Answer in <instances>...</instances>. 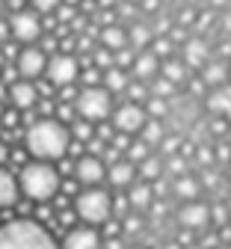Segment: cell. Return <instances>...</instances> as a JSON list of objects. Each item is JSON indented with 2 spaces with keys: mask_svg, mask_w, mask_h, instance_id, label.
<instances>
[{
  "mask_svg": "<svg viewBox=\"0 0 231 249\" xmlns=\"http://www.w3.org/2000/svg\"><path fill=\"white\" fill-rule=\"evenodd\" d=\"M24 145L39 163H48V160H59L62 154L69 151L71 134H69V128H65L59 119H36L27 128Z\"/></svg>",
  "mask_w": 231,
  "mask_h": 249,
  "instance_id": "obj_1",
  "label": "cell"
},
{
  "mask_svg": "<svg viewBox=\"0 0 231 249\" xmlns=\"http://www.w3.org/2000/svg\"><path fill=\"white\" fill-rule=\"evenodd\" d=\"M0 249H59L48 229L36 220H15L0 226Z\"/></svg>",
  "mask_w": 231,
  "mask_h": 249,
  "instance_id": "obj_2",
  "label": "cell"
},
{
  "mask_svg": "<svg viewBox=\"0 0 231 249\" xmlns=\"http://www.w3.org/2000/svg\"><path fill=\"white\" fill-rule=\"evenodd\" d=\"M18 187H21V193L33 202H48L59 193V172L51 166V163H27L18 175Z\"/></svg>",
  "mask_w": 231,
  "mask_h": 249,
  "instance_id": "obj_3",
  "label": "cell"
},
{
  "mask_svg": "<svg viewBox=\"0 0 231 249\" xmlns=\"http://www.w3.org/2000/svg\"><path fill=\"white\" fill-rule=\"evenodd\" d=\"M74 213L86 226H107L113 216V196L107 190H98V187H86V190L74 199Z\"/></svg>",
  "mask_w": 231,
  "mask_h": 249,
  "instance_id": "obj_4",
  "label": "cell"
},
{
  "mask_svg": "<svg viewBox=\"0 0 231 249\" xmlns=\"http://www.w3.org/2000/svg\"><path fill=\"white\" fill-rule=\"evenodd\" d=\"M74 110H77V119H86V122H98L101 124L104 119H113V95L104 89V86H86L77 92V101H74Z\"/></svg>",
  "mask_w": 231,
  "mask_h": 249,
  "instance_id": "obj_5",
  "label": "cell"
},
{
  "mask_svg": "<svg viewBox=\"0 0 231 249\" xmlns=\"http://www.w3.org/2000/svg\"><path fill=\"white\" fill-rule=\"evenodd\" d=\"M9 30H12V39L24 42L27 48L36 45V39L45 33V21L39 12H30V9H21L9 18Z\"/></svg>",
  "mask_w": 231,
  "mask_h": 249,
  "instance_id": "obj_6",
  "label": "cell"
},
{
  "mask_svg": "<svg viewBox=\"0 0 231 249\" xmlns=\"http://www.w3.org/2000/svg\"><path fill=\"white\" fill-rule=\"evenodd\" d=\"M113 128H116V134H124V137H130V134H142V128L148 124V113H145V107L142 104H122V107H116V113H113Z\"/></svg>",
  "mask_w": 231,
  "mask_h": 249,
  "instance_id": "obj_7",
  "label": "cell"
},
{
  "mask_svg": "<svg viewBox=\"0 0 231 249\" xmlns=\"http://www.w3.org/2000/svg\"><path fill=\"white\" fill-rule=\"evenodd\" d=\"M77 74H80V66H77V59L71 53H56V56H51L48 71H45L48 83L51 86H62V89L71 86L77 80Z\"/></svg>",
  "mask_w": 231,
  "mask_h": 249,
  "instance_id": "obj_8",
  "label": "cell"
},
{
  "mask_svg": "<svg viewBox=\"0 0 231 249\" xmlns=\"http://www.w3.org/2000/svg\"><path fill=\"white\" fill-rule=\"evenodd\" d=\"M48 53L42 51V48H24L18 56H15V69H18V74H21V80H39L45 71H48Z\"/></svg>",
  "mask_w": 231,
  "mask_h": 249,
  "instance_id": "obj_9",
  "label": "cell"
},
{
  "mask_svg": "<svg viewBox=\"0 0 231 249\" xmlns=\"http://www.w3.org/2000/svg\"><path fill=\"white\" fill-rule=\"evenodd\" d=\"M74 181H80V184H86V187H95V184H101L104 178H107V166H104V160L101 158H95V154H86V158H80L77 163H74Z\"/></svg>",
  "mask_w": 231,
  "mask_h": 249,
  "instance_id": "obj_10",
  "label": "cell"
},
{
  "mask_svg": "<svg viewBox=\"0 0 231 249\" xmlns=\"http://www.w3.org/2000/svg\"><path fill=\"white\" fill-rule=\"evenodd\" d=\"M178 223H181L187 231L205 229V226L211 223V205H205V202H187V205H181Z\"/></svg>",
  "mask_w": 231,
  "mask_h": 249,
  "instance_id": "obj_11",
  "label": "cell"
},
{
  "mask_svg": "<svg viewBox=\"0 0 231 249\" xmlns=\"http://www.w3.org/2000/svg\"><path fill=\"white\" fill-rule=\"evenodd\" d=\"M160 69H163V59L157 56V53H151V51H140L137 53V59H134V77L140 80V83H154L157 77H160Z\"/></svg>",
  "mask_w": 231,
  "mask_h": 249,
  "instance_id": "obj_12",
  "label": "cell"
},
{
  "mask_svg": "<svg viewBox=\"0 0 231 249\" xmlns=\"http://www.w3.org/2000/svg\"><path fill=\"white\" fill-rule=\"evenodd\" d=\"M62 249H101V237L92 226H74L65 231Z\"/></svg>",
  "mask_w": 231,
  "mask_h": 249,
  "instance_id": "obj_13",
  "label": "cell"
},
{
  "mask_svg": "<svg viewBox=\"0 0 231 249\" xmlns=\"http://www.w3.org/2000/svg\"><path fill=\"white\" fill-rule=\"evenodd\" d=\"M184 66L187 69H205L208 62H211V48H208V42L205 39H187L184 42Z\"/></svg>",
  "mask_w": 231,
  "mask_h": 249,
  "instance_id": "obj_14",
  "label": "cell"
},
{
  "mask_svg": "<svg viewBox=\"0 0 231 249\" xmlns=\"http://www.w3.org/2000/svg\"><path fill=\"white\" fill-rule=\"evenodd\" d=\"M9 98L18 110H33L36 107V101L42 98V92L36 89V83H30V80H18L15 86H9Z\"/></svg>",
  "mask_w": 231,
  "mask_h": 249,
  "instance_id": "obj_15",
  "label": "cell"
},
{
  "mask_svg": "<svg viewBox=\"0 0 231 249\" xmlns=\"http://www.w3.org/2000/svg\"><path fill=\"white\" fill-rule=\"evenodd\" d=\"M205 104H208V110H211L213 116H219V119H225V122L231 124V83H225V86H219V89H211Z\"/></svg>",
  "mask_w": 231,
  "mask_h": 249,
  "instance_id": "obj_16",
  "label": "cell"
},
{
  "mask_svg": "<svg viewBox=\"0 0 231 249\" xmlns=\"http://www.w3.org/2000/svg\"><path fill=\"white\" fill-rule=\"evenodd\" d=\"M137 172H140V169H137L134 163L122 158L119 163H113V166L107 169V181L116 187V190H122V187H134V184H137Z\"/></svg>",
  "mask_w": 231,
  "mask_h": 249,
  "instance_id": "obj_17",
  "label": "cell"
},
{
  "mask_svg": "<svg viewBox=\"0 0 231 249\" xmlns=\"http://www.w3.org/2000/svg\"><path fill=\"white\" fill-rule=\"evenodd\" d=\"M98 45H101V48H107V51H113V53L124 51V48L130 45V42H127V30H124V27H119V24L98 30Z\"/></svg>",
  "mask_w": 231,
  "mask_h": 249,
  "instance_id": "obj_18",
  "label": "cell"
},
{
  "mask_svg": "<svg viewBox=\"0 0 231 249\" xmlns=\"http://www.w3.org/2000/svg\"><path fill=\"white\" fill-rule=\"evenodd\" d=\"M228 77H231V66H228V62H222V59H211L208 66L202 69V80H205L208 89H219V86H225Z\"/></svg>",
  "mask_w": 231,
  "mask_h": 249,
  "instance_id": "obj_19",
  "label": "cell"
},
{
  "mask_svg": "<svg viewBox=\"0 0 231 249\" xmlns=\"http://www.w3.org/2000/svg\"><path fill=\"white\" fill-rule=\"evenodd\" d=\"M127 202L134 211H148L154 208V187L148 181H137L134 187H130V193H127Z\"/></svg>",
  "mask_w": 231,
  "mask_h": 249,
  "instance_id": "obj_20",
  "label": "cell"
},
{
  "mask_svg": "<svg viewBox=\"0 0 231 249\" xmlns=\"http://www.w3.org/2000/svg\"><path fill=\"white\" fill-rule=\"evenodd\" d=\"M127 42H130V48H134L137 53L140 51H148L151 42H154V30L145 21H134V24H130V30H127Z\"/></svg>",
  "mask_w": 231,
  "mask_h": 249,
  "instance_id": "obj_21",
  "label": "cell"
},
{
  "mask_svg": "<svg viewBox=\"0 0 231 249\" xmlns=\"http://www.w3.org/2000/svg\"><path fill=\"white\" fill-rule=\"evenodd\" d=\"M199 190H202V184L199 178H193V175H184V178H175L172 181V193L187 205V202H199Z\"/></svg>",
  "mask_w": 231,
  "mask_h": 249,
  "instance_id": "obj_22",
  "label": "cell"
},
{
  "mask_svg": "<svg viewBox=\"0 0 231 249\" xmlns=\"http://www.w3.org/2000/svg\"><path fill=\"white\" fill-rule=\"evenodd\" d=\"M21 196V187L18 181L6 172V169H0V208H12Z\"/></svg>",
  "mask_w": 231,
  "mask_h": 249,
  "instance_id": "obj_23",
  "label": "cell"
},
{
  "mask_svg": "<svg viewBox=\"0 0 231 249\" xmlns=\"http://www.w3.org/2000/svg\"><path fill=\"white\" fill-rule=\"evenodd\" d=\"M101 86L110 92V95H116V92H127V86H130L127 71H124V69H110V71H104Z\"/></svg>",
  "mask_w": 231,
  "mask_h": 249,
  "instance_id": "obj_24",
  "label": "cell"
},
{
  "mask_svg": "<svg viewBox=\"0 0 231 249\" xmlns=\"http://www.w3.org/2000/svg\"><path fill=\"white\" fill-rule=\"evenodd\" d=\"M160 77H166L169 83H184L187 80V66H184V59H166L163 62V69H160Z\"/></svg>",
  "mask_w": 231,
  "mask_h": 249,
  "instance_id": "obj_25",
  "label": "cell"
},
{
  "mask_svg": "<svg viewBox=\"0 0 231 249\" xmlns=\"http://www.w3.org/2000/svg\"><path fill=\"white\" fill-rule=\"evenodd\" d=\"M148 148L151 145H163V140H166V131H163V122L160 119H148V124L142 128V137H140Z\"/></svg>",
  "mask_w": 231,
  "mask_h": 249,
  "instance_id": "obj_26",
  "label": "cell"
},
{
  "mask_svg": "<svg viewBox=\"0 0 231 249\" xmlns=\"http://www.w3.org/2000/svg\"><path fill=\"white\" fill-rule=\"evenodd\" d=\"M163 172H166V166H163V160L154 158V154H151L145 163H140V175H142V181H148V184H157Z\"/></svg>",
  "mask_w": 231,
  "mask_h": 249,
  "instance_id": "obj_27",
  "label": "cell"
},
{
  "mask_svg": "<svg viewBox=\"0 0 231 249\" xmlns=\"http://www.w3.org/2000/svg\"><path fill=\"white\" fill-rule=\"evenodd\" d=\"M92 66H95L98 71H110V69H116V53L98 45L95 53H92Z\"/></svg>",
  "mask_w": 231,
  "mask_h": 249,
  "instance_id": "obj_28",
  "label": "cell"
},
{
  "mask_svg": "<svg viewBox=\"0 0 231 249\" xmlns=\"http://www.w3.org/2000/svg\"><path fill=\"white\" fill-rule=\"evenodd\" d=\"M124 95L130 98V104H140V101H148V98H151V89H148V83L130 80V86H127V92H124Z\"/></svg>",
  "mask_w": 231,
  "mask_h": 249,
  "instance_id": "obj_29",
  "label": "cell"
},
{
  "mask_svg": "<svg viewBox=\"0 0 231 249\" xmlns=\"http://www.w3.org/2000/svg\"><path fill=\"white\" fill-rule=\"evenodd\" d=\"M172 48H175V42H172L169 36H157V39L151 42V48H148V51H151V53H157L163 62H166V59H172Z\"/></svg>",
  "mask_w": 231,
  "mask_h": 249,
  "instance_id": "obj_30",
  "label": "cell"
},
{
  "mask_svg": "<svg viewBox=\"0 0 231 249\" xmlns=\"http://www.w3.org/2000/svg\"><path fill=\"white\" fill-rule=\"evenodd\" d=\"M148 89H151V95H154V98H163V101H166V98H172V95H175V89H178V86H175V83H169L166 77H157Z\"/></svg>",
  "mask_w": 231,
  "mask_h": 249,
  "instance_id": "obj_31",
  "label": "cell"
},
{
  "mask_svg": "<svg viewBox=\"0 0 231 249\" xmlns=\"http://www.w3.org/2000/svg\"><path fill=\"white\" fill-rule=\"evenodd\" d=\"M145 113H148V119H163V116H166L169 113V104L166 101H163V98H148L145 101Z\"/></svg>",
  "mask_w": 231,
  "mask_h": 249,
  "instance_id": "obj_32",
  "label": "cell"
},
{
  "mask_svg": "<svg viewBox=\"0 0 231 249\" xmlns=\"http://www.w3.org/2000/svg\"><path fill=\"white\" fill-rule=\"evenodd\" d=\"M71 134H74L77 140H83V142H92V140H95V131H92V122H86V119H77V122L71 124Z\"/></svg>",
  "mask_w": 231,
  "mask_h": 249,
  "instance_id": "obj_33",
  "label": "cell"
},
{
  "mask_svg": "<svg viewBox=\"0 0 231 249\" xmlns=\"http://www.w3.org/2000/svg\"><path fill=\"white\" fill-rule=\"evenodd\" d=\"M166 169H169V175H175V178H184V175H187V158H184V154L166 158Z\"/></svg>",
  "mask_w": 231,
  "mask_h": 249,
  "instance_id": "obj_34",
  "label": "cell"
},
{
  "mask_svg": "<svg viewBox=\"0 0 231 249\" xmlns=\"http://www.w3.org/2000/svg\"><path fill=\"white\" fill-rule=\"evenodd\" d=\"M30 6H33V12L48 15V12H56L59 9V0H30Z\"/></svg>",
  "mask_w": 231,
  "mask_h": 249,
  "instance_id": "obj_35",
  "label": "cell"
},
{
  "mask_svg": "<svg viewBox=\"0 0 231 249\" xmlns=\"http://www.w3.org/2000/svg\"><path fill=\"white\" fill-rule=\"evenodd\" d=\"M160 148H163V154H166V158H175L178 148H181V137H166Z\"/></svg>",
  "mask_w": 231,
  "mask_h": 249,
  "instance_id": "obj_36",
  "label": "cell"
},
{
  "mask_svg": "<svg viewBox=\"0 0 231 249\" xmlns=\"http://www.w3.org/2000/svg\"><path fill=\"white\" fill-rule=\"evenodd\" d=\"M119 15H122V18H137V9H134V3H124V0H122Z\"/></svg>",
  "mask_w": 231,
  "mask_h": 249,
  "instance_id": "obj_37",
  "label": "cell"
},
{
  "mask_svg": "<svg viewBox=\"0 0 231 249\" xmlns=\"http://www.w3.org/2000/svg\"><path fill=\"white\" fill-rule=\"evenodd\" d=\"M6 36H12V30H9V21H3V18H0V42H3Z\"/></svg>",
  "mask_w": 231,
  "mask_h": 249,
  "instance_id": "obj_38",
  "label": "cell"
},
{
  "mask_svg": "<svg viewBox=\"0 0 231 249\" xmlns=\"http://www.w3.org/2000/svg\"><path fill=\"white\" fill-rule=\"evenodd\" d=\"M6 160H9V145H6V142H0V166H3Z\"/></svg>",
  "mask_w": 231,
  "mask_h": 249,
  "instance_id": "obj_39",
  "label": "cell"
},
{
  "mask_svg": "<svg viewBox=\"0 0 231 249\" xmlns=\"http://www.w3.org/2000/svg\"><path fill=\"white\" fill-rule=\"evenodd\" d=\"M142 6H145L148 12H154V9H157V0H142Z\"/></svg>",
  "mask_w": 231,
  "mask_h": 249,
  "instance_id": "obj_40",
  "label": "cell"
},
{
  "mask_svg": "<svg viewBox=\"0 0 231 249\" xmlns=\"http://www.w3.org/2000/svg\"><path fill=\"white\" fill-rule=\"evenodd\" d=\"M163 249H184V246H181V243L175 240V243H166V246H163Z\"/></svg>",
  "mask_w": 231,
  "mask_h": 249,
  "instance_id": "obj_41",
  "label": "cell"
},
{
  "mask_svg": "<svg viewBox=\"0 0 231 249\" xmlns=\"http://www.w3.org/2000/svg\"><path fill=\"white\" fill-rule=\"evenodd\" d=\"M62 3H65V6H77V3H80V0H62Z\"/></svg>",
  "mask_w": 231,
  "mask_h": 249,
  "instance_id": "obj_42",
  "label": "cell"
},
{
  "mask_svg": "<svg viewBox=\"0 0 231 249\" xmlns=\"http://www.w3.org/2000/svg\"><path fill=\"white\" fill-rule=\"evenodd\" d=\"M211 3H213V6H225V0H211Z\"/></svg>",
  "mask_w": 231,
  "mask_h": 249,
  "instance_id": "obj_43",
  "label": "cell"
},
{
  "mask_svg": "<svg viewBox=\"0 0 231 249\" xmlns=\"http://www.w3.org/2000/svg\"><path fill=\"white\" fill-rule=\"evenodd\" d=\"M0 71H3V48H0Z\"/></svg>",
  "mask_w": 231,
  "mask_h": 249,
  "instance_id": "obj_44",
  "label": "cell"
},
{
  "mask_svg": "<svg viewBox=\"0 0 231 249\" xmlns=\"http://www.w3.org/2000/svg\"><path fill=\"white\" fill-rule=\"evenodd\" d=\"M124 3H140V0H124Z\"/></svg>",
  "mask_w": 231,
  "mask_h": 249,
  "instance_id": "obj_45",
  "label": "cell"
},
{
  "mask_svg": "<svg viewBox=\"0 0 231 249\" xmlns=\"http://www.w3.org/2000/svg\"><path fill=\"white\" fill-rule=\"evenodd\" d=\"M134 249H142V246H134Z\"/></svg>",
  "mask_w": 231,
  "mask_h": 249,
  "instance_id": "obj_46",
  "label": "cell"
},
{
  "mask_svg": "<svg viewBox=\"0 0 231 249\" xmlns=\"http://www.w3.org/2000/svg\"><path fill=\"white\" fill-rule=\"evenodd\" d=\"M228 66H231V62H228Z\"/></svg>",
  "mask_w": 231,
  "mask_h": 249,
  "instance_id": "obj_47",
  "label": "cell"
}]
</instances>
